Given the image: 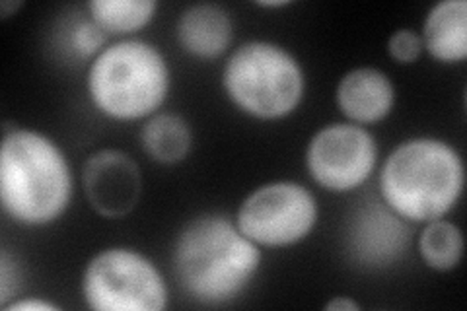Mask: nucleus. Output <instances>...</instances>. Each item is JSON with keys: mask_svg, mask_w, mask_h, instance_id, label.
<instances>
[{"mask_svg": "<svg viewBox=\"0 0 467 311\" xmlns=\"http://www.w3.org/2000/svg\"><path fill=\"white\" fill-rule=\"evenodd\" d=\"M22 6H24L22 0H3V3H0V18L6 20L14 16V14H16Z\"/></svg>", "mask_w": 467, "mask_h": 311, "instance_id": "4be33fe9", "label": "nucleus"}, {"mask_svg": "<svg viewBox=\"0 0 467 311\" xmlns=\"http://www.w3.org/2000/svg\"><path fill=\"white\" fill-rule=\"evenodd\" d=\"M170 84L164 53L144 39L111 43L86 74L94 108L113 121H140L156 115L170 94Z\"/></svg>", "mask_w": 467, "mask_h": 311, "instance_id": "20e7f679", "label": "nucleus"}, {"mask_svg": "<svg viewBox=\"0 0 467 311\" xmlns=\"http://www.w3.org/2000/svg\"><path fill=\"white\" fill-rule=\"evenodd\" d=\"M263 8H283L286 5H290L288 0H263V3H257Z\"/></svg>", "mask_w": 467, "mask_h": 311, "instance_id": "5701e85b", "label": "nucleus"}, {"mask_svg": "<svg viewBox=\"0 0 467 311\" xmlns=\"http://www.w3.org/2000/svg\"><path fill=\"white\" fill-rule=\"evenodd\" d=\"M75 177L67 154L34 129H14L0 148V202L14 222L49 226L70 206Z\"/></svg>", "mask_w": 467, "mask_h": 311, "instance_id": "f03ea898", "label": "nucleus"}, {"mask_svg": "<svg viewBox=\"0 0 467 311\" xmlns=\"http://www.w3.org/2000/svg\"><path fill=\"white\" fill-rule=\"evenodd\" d=\"M422 47L441 63H462L467 58V3H436L422 24Z\"/></svg>", "mask_w": 467, "mask_h": 311, "instance_id": "ddd939ff", "label": "nucleus"}, {"mask_svg": "<svg viewBox=\"0 0 467 311\" xmlns=\"http://www.w3.org/2000/svg\"><path fill=\"white\" fill-rule=\"evenodd\" d=\"M82 295L94 311H164L168 285L146 255L129 247H109L88 261Z\"/></svg>", "mask_w": 467, "mask_h": 311, "instance_id": "423d86ee", "label": "nucleus"}, {"mask_svg": "<svg viewBox=\"0 0 467 311\" xmlns=\"http://www.w3.org/2000/svg\"><path fill=\"white\" fill-rule=\"evenodd\" d=\"M90 16L108 36H129L146 27L158 10L156 0H90Z\"/></svg>", "mask_w": 467, "mask_h": 311, "instance_id": "2eb2a0df", "label": "nucleus"}, {"mask_svg": "<svg viewBox=\"0 0 467 311\" xmlns=\"http://www.w3.org/2000/svg\"><path fill=\"white\" fill-rule=\"evenodd\" d=\"M422 51H425V47H422L420 34H417L415 29L401 27L388 39V53L400 65L415 63Z\"/></svg>", "mask_w": 467, "mask_h": 311, "instance_id": "a211bd4d", "label": "nucleus"}, {"mask_svg": "<svg viewBox=\"0 0 467 311\" xmlns=\"http://www.w3.org/2000/svg\"><path fill=\"white\" fill-rule=\"evenodd\" d=\"M67 49L77 55L82 61H94V58L104 51L108 34L101 29L90 16H78L72 20L67 27Z\"/></svg>", "mask_w": 467, "mask_h": 311, "instance_id": "f3484780", "label": "nucleus"}, {"mask_svg": "<svg viewBox=\"0 0 467 311\" xmlns=\"http://www.w3.org/2000/svg\"><path fill=\"white\" fill-rule=\"evenodd\" d=\"M6 311H58V307L47 300L41 298H22L14 300L6 307Z\"/></svg>", "mask_w": 467, "mask_h": 311, "instance_id": "aec40b11", "label": "nucleus"}, {"mask_svg": "<svg viewBox=\"0 0 467 311\" xmlns=\"http://www.w3.org/2000/svg\"><path fill=\"white\" fill-rule=\"evenodd\" d=\"M314 192L296 181H269L254 189L236 213V226L259 247H290L308 238L317 224Z\"/></svg>", "mask_w": 467, "mask_h": 311, "instance_id": "0eeeda50", "label": "nucleus"}, {"mask_svg": "<svg viewBox=\"0 0 467 311\" xmlns=\"http://www.w3.org/2000/svg\"><path fill=\"white\" fill-rule=\"evenodd\" d=\"M348 254L367 269H386L398 263L411 244L409 222L393 213L382 199L358 206L347 230Z\"/></svg>", "mask_w": 467, "mask_h": 311, "instance_id": "1a4fd4ad", "label": "nucleus"}, {"mask_svg": "<svg viewBox=\"0 0 467 311\" xmlns=\"http://www.w3.org/2000/svg\"><path fill=\"white\" fill-rule=\"evenodd\" d=\"M465 166L446 140L409 139L386 158L379 170V199L409 224L444 218L462 199Z\"/></svg>", "mask_w": 467, "mask_h": 311, "instance_id": "7ed1b4c3", "label": "nucleus"}, {"mask_svg": "<svg viewBox=\"0 0 467 311\" xmlns=\"http://www.w3.org/2000/svg\"><path fill=\"white\" fill-rule=\"evenodd\" d=\"M175 37L185 53L213 61L228 51L234 39V22L230 12L221 5H192L180 14Z\"/></svg>", "mask_w": 467, "mask_h": 311, "instance_id": "f8f14e48", "label": "nucleus"}, {"mask_svg": "<svg viewBox=\"0 0 467 311\" xmlns=\"http://www.w3.org/2000/svg\"><path fill=\"white\" fill-rule=\"evenodd\" d=\"M84 195L104 218H123L135 211L142 195V173L129 154L106 148L86 160Z\"/></svg>", "mask_w": 467, "mask_h": 311, "instance_id": "9d476101", "label": "nucleus"}, {"mask_svg": "<svg viewBox=\"0 0 467 311\" xmlns=\"http://www.w3.org/2000/svg\"><path fill=\"white\" fill-rule=\"evenodd\" d=\"M223 90L242 113L259 121H279L300 108L306 74L298 58L279 43L254 39L228 57Z\"/></svg>", "mask_w": 467, "mask_h": 311, "instance_id": "39448f33", "label": "nucleus"}, {"mask_svg": "<svg viewBox=\"0 0 467 311\" xmlns=\"http://www.w3.org/2000/svg\"><path fill=\"white\" fill-rule=\"evenodd\" d=\"M175 283L202 306H224L242 295L261 266V249L232 218L207 213L192 218L173 242Z\"/></svg>", "mask_w": 467, "mask_h": 311, "instance_id": "f257e3e1", "label": "nucleus"}, {"mask_svg": "<svg viewBox=\"0 0 467 311\" xmlns=\"http://www.w3.org/2000/svg\"><path fill=\"white\" fill-rule=\"evenodd\" d=\"M327 311H358L360 304L350 300V298H343V295H335L331 302L326 304Z\"/></svg>", "mask_w": 467, "mask_h": 311, "instance_id": "412c9836", "label": "nucleus"}, {"mask_svg": "<svg viewBox=\"0 0 467 311\" xmlns=\"http://www.w3.org/2000/svg\"><path fill=\"white\" fill-rule=\"evenodd\" d=\"M378 166V142L372 132L355 123L319 129L306 146V168L312 180L329 192H353L367 183Z\"/></svg>", "mask_w": 467, "mask_h": 311, "instance_id": "6e6552de", "label": "nucleus"}, {"mask_svg": "<svg viewBox=\"0 0 467 311\" xmlns=\"http://www.w3.org/2000/svg\"><path fill=\"white\" fill-rule=\"evenodd\" d=\"M335 103L348 123L374 125L384 121L396 106V86L384 70L358 67L348 70L335 88Z\"/></svg>", "mask_w": 467, "mask_h": 311, "instance_id": "9b49d317", "label": "nucleus"}, {"mask_svg": "<svg viewBox=\"0 0 467 311\" xmlns=\"http://www.w3.org/2000/svg\"><path fill=\"white\" fill-rule=\"evenodd\" d=\"M419 254L436 273L454 271L463 257V233L444 218L427 222L419 238Z\"/></svg>", "mask_w": 467, "mask_h": 311, "instance_id": "dca6fc26", "label": "nucleus"}, {"mask_svg": "<svg viewBox=\"0 0 467 311\" xmlns=\"http://www.w3.org/2000/svg\"><path fill=\"white\" fill-rule=\"evenodd\" d=\"M140 144L146 156H150L158 164L173 166L192 152L193 130L178 113H156L144 123Z\"/></svg>", "mask_w": 467, "mask_h": 311, "instance_id": "4468645a", "label": "nucleus"}, {"mask_svg": "<svg viewBox=\"0 0 467 311\" xmlns=\"http://www.w3.org/2000/svg\"><path fill=\"white\" fill-rule=\"evenodd\" d=\"M20 269L18 264L10 259L6 251H3L0 257V306L3 309L16 300V294L20 292Z\"/></svg>", "mask_w": 467, "mask_h": 311, "instance_id": "6ab92c4d", "label": "nucleus"}]
</instances>
